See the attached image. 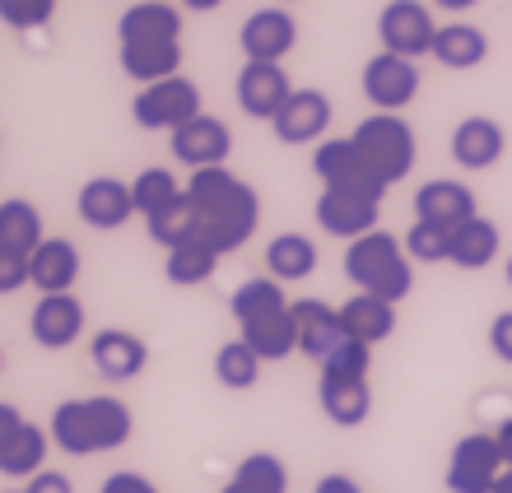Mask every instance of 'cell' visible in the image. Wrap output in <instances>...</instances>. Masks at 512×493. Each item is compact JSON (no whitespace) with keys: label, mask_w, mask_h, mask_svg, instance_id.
Here are the masks:
<instances>
[{"label":"cell","mask_w":512,"mask_h":493,"mask_svg":"<svg viewBox=\"0 0 512 493\" xmlns=\"http://www.w3.org/2000/svg\"><path fill=\"white\" fill-rule=\"evenodd\" d=\"M52 14H56V0H0V24L19 28V33L52 24Z\"/></svg>","instance_id":"39"},{"label":"cell","mask_w":512,"mask_h":493,"mask_svg":"<svg viewBox=\"0 0 512 493\" xmlns=\"http://www.w3.org/2000/svg\"><path fill=\"white\" fill-rule=\"evenodd\" d=\"M494 442H499V452H503V466L512 470V414L503 419L499 428H494Z\"/></svg>","instance_id":"46"},{"label":"cell","mask_w":512,"mask_h":493,"mask_svg":"<svg viewBox=\"0 0 512 493\" xmlns=\"http://www.w3.org/2000/svg\"><path fill=\"white\" fill-rule=\"evenodd\" d=\"M489 493H512V470H503V475H499V484H494V489H489Z\"/></svg>","instance_id":"49"},{"label":"cell","mask_w":512,"mask_h":493,"mask_svg":"<svg viewBox=\"0 0 512 493\" xmlns=\"http://www.w3.org/2000/svg\"><path fill=\"white\" fill-rule=\"evenodd\" d=\"M433 38H438V24H433L429 5H419V0H387L382 5V14H378L382 52L419 61V56H433Z\"/></svg>","instance_id":"6"},{"label":"cell","mask_w":512,"mask_h":493,"mask_svg":"<svg viewBox=\"0 0 512 493\" xmlns=\"http://www.w3.org/2000/svg\"><path fill=\"white\" fill-rule=\"evenodd\" d=\"M317 228H326L331 238H364L378 228V214H382V196H368V191H345V187H322L317 205Z\"/></svg>","instance_id":"8"},{"label":"cell","mask_w":512,"mask_h":493,"mask_svg":"<svg viewBox=\"0 0 512 493\" xmlns=\"http://www.w3.org/2000/svg\"><path fill=\"white\" fill-rule=\"evenodd\" d=\"M0 363H5V354H0Z\"/></svg>","instance_id":"53"},{"label":"cell","mask_w":512,"mask_h":493,"mask_svg":"<svg viewBox=\"0 0 512 493\" xmlns=\"http://www.w3.org/2000/svg\"><path fill=\"white\" fill-rule=\"evenodd\" d=\"M438 10H447V14H466V10H475L480 0H433Z\"/></svg>","instance_id":"47"},{"label":"cell","mask_w":512,"mask_h":493,"mask_svg":"<svg viewBox=\"0 0 512 493\" xmlns=\"http://www.w3.org/2000/svg\"><path fill=\"white\" fill-rule=\"evenodd\" d=\"M294 326H298V354L312 359L317 368L350 340V335H345V321H340V307H326L322 298H298Z\"/></svg>","instance_id":"13"},{"label":"cell","mask_w":512,"mask_h":493,"mask_svg":"<svg viewBox=\"0 0 512 493\" xmlns=\"http://www.w3.org/2000/svg\"><path fill=\"white\" fill-rule=\"evenodd\" d=\"M187 200H191V210H196L201 238L219 256L247 247V238L261 224V196L238 173H229V168H201V173H191Z\"/></svg>","instance_id":"1"},{"label":"cell","mask_w":512,"mask_h":493,"mask_svg":"<svg viewBox=\"0 0 512 493\" xmlns=\"http://www.w3.org/2000/svg\"><path fill=\"white\" fill-rule=\"evenodd\" d=\"M503 154H508V131H503L494 117L457 121V131H452V159H457L466 173H485Z\"/></svg>","instance_id":"20"},{"label":"cell","mask_w":512,"mask_h":493,"mask_svg":"<svg viewBox=\"0 0 512 493\" xmlns=\"http://www.w3.org/2000/svg\"><path fill=\"white\" fill-rule=\"evenodd\" d=\"M266 270H270V280H280V284L308 280L312 270H317V242L308 233H280V238H270Z\"/></svg>","instance_id":"30"},{"label":"cell","mask_w":512,"mask_h":493,"mask_svg":"<svg viewBox=\"0 0 512 493\" xmlns=\"http://www.w3.org/2000/svg\"><path fill=\"white\" fill-rule=\"evenodd\" d=\"M238 42H243V56L247 61H275L280 66L284 56L294 52L298 42V24L294 14L280 10V5H266V10H256L243 19V33H238Z\"/></svg>","instance_id":"14"},{"label":"cell","mask_w":512,"mask_h":493,"mask_svg":"<svg viewBox=\"0 0 512 493\" xmlns=\"http://www.w3.org/2000/svg\"><path fill=\"white\" fill-rule=\"evenodd\" d=\"M499 252H503V233L485 214H475L461 228H452V266L457 270H485L499 261Z\"/></svg>","instance_id":"25"},{"label":"cell","mask_w":512,"mask_h":493,"mask_svg":"<svg viewBox=\"0 0 512 493\" xmlns=\"http://www.w3.org/2000/svg\"><path fill=\"white\" fill-rule=\"evenodd\" d=\"M131 117L140 131H168L173 135L177 126H187L191 117H201V89L182 75L159 84H145L131 103Z\"/></svg>","instance_id":"5"},{"label":"cell","mask_w":512,"mask_h":493,"mask_svg":"<svg viewBox=\"0 0 512 493\" xmlns=\"http://www.w3.org/2000/svg\"><path fill=\"white\" fill-rule=\"evenodd\" d=\"M122 42H182V10L173 0H140L117 19Z\"/></svg>","instance_id":"23"},{"label":"cell","mask_w":512,"mask_h":493,"mask_svg":"<svg viewBox=\"0 0 512 493\" xmlns=\"http://www.w3.org/2000/svg\"><path fill=\"white\" fill-rule=\"evenodd\" d=\"M182 5H187V10H219V5H224V0H182Z\"/></svg>","instance_id":"48"},{"label":"cell","mask_w":512,"mask_h":493,"mask_svg":"<svg viewBox=\"0 0 512 493\" xmlns=\"http://www.w3.org/2000/svg\"><path fill=\"white\" fill-rule=\"evenodd\" d=\"M117 61H122L126 80H135L145 89V84L173 80L177 70H182V42H122Z\"/></svg>","instance_id":"24"},{"label":"cell","mask_w":512,"mask_h":493,"mask_svg":"<svg viewBox=\"0 0 512 493\" xmlns=\"http://www.w3.org/2000/svg\"><path fill=\"white\" fill-rule=\"evenodd\" d=\"M47 447H52V433L38 424H28L10 438V447L0 452V475H10V480H33L38 470H47Z\"/></svg>","instance_id":"32"},{"label":"cell","mask_w":512,"mask_h":493,"mask_svg":"<svg viewBox=\"0 0 512 493\" xmlns=\"http://www.w3.org/2000/svg\"><path fill=\"white\" fill-rule=\"evenodd\" d=\"M98 493H159V489H154V484H149L140 470H112Z\"/></svg>","instance_id":"41"},{"label":"cell","mask_w":512,"mask_h":493,"mask_svg":"<svg viewBox=\"0 0 512 493\" xmlns=\"http://www.w3.org/2000/svg\"><path fill=\"white\" fill-rule=\"evenodd\" d=\"M489 349H494L503 363H512V307L489 321Z\"/></svg>","instance_id":"42"},{"label":"cell","mask_w":512,"mask_h":493,"mask_svg":"<svg viewBox=\"0 0 512 493\" xmlns=\"http://www.w3.org/2000/svg\"><path fill=\"white\" fill-rule=\"evenodd\" d=\"M345 275L359 294H373V298H387V303H405L410 289H415V266H410V256L405 247L391 233L373 228L364 238L350 242V252H345Z\"/></svg>","instance_id":"3"},{"label":"cell","mask_w":512,"mask_h":493,"mask_svg":"<svg viewBox=\"0 0 512 493\" xmlns=\"http://www.w3.org/2000/svg\"><path fill=\"white\" fill-rule=\"evenodd\" d=\"M289 94H294V84H289L284 66H275V61H247L238 70V107L247 117L275 121V112L289 103Z\"/></svg>","instance_id":"18"},{"label":"cell","mask_w":512,"mask_h":493,"mask_svg":"<svg viewBox=\"0 0 512 493\" xmlns=\"http://www.w3.org/2000/svg\"><path fill=\"white\" fill-rule=\"evenodd\" d=\"M340 321H345V335H350V340L373 349V345H382V340H391V331H396V303L373 298V294H354L350 303L340 307Z\"/></svg>","instance_id":"26"},{"label":"cell","mask_w":512,"mask_h":493,"mask_svg":"<svg viewBox=\"0 0 512 493\" xmlns=\"http://www.w3.org/2000/svg\"><path fill=\"white\" fill-rule=\"evenodd\" d=\"M485 56H489V38L485 28L475 24H443L438 38H433V61L447 70H475L485 66Z\"/></svg>","instance_id":"29"},{"label":"cell","mask_w":512,"mask_h":493,"mask_svg":"<svg viewBox=\"0 0 512 493\" xmlns=\"http://www.w3.org/2000/svg\"><path fill=\"white\" fill-rule=\"evenodd\" d=\"M350 140L359 145L368 168H373L378 182H387V187H396L401 177H410V168H415V159H419L415 126L405 117H396V112H373V117H364L354 126Z\"/></svg>","instance_id":"4"},{"label":"cell","mask_w":512,"mask_h":493,"mask_svg":"<svg viewBox=\"0 0 512 493\" xmlns=\"http://www.w3.org/2000/svg\"><path fill=\"white\" fill-rule=\"evenodd\" d=\"M326 126H331V98L322 89H294L289 103L270 121V131H275L280 145H317L326 135Z\"/></svg>","instance_id":"12"},{"label":"cell","mask_w":512,"mask_h":493,"mask_svg":"<svg viewBox=\"0 0 512 493\" xmlns=\"http://www.w3.org/2000/svg\"><path fill=\"white\" fill-rule=\"evenodd\" d=\"M503 452L494 433H466V438L452 447V461H447V489L452 493H489L503 475Z\"/></svg>","instance_id":"7"},{"label":"cell","mask_w":512,"mask_h":493,"mask_svg":"<svg viewBox=\"0 0 512 493\" xmlns=\"http://www.w3.org/2000/svg\"><path fill=\"white\" fill-rule=\"evenodd\" d=\"M233 307V321L238 326H247V321H261V317H275V312H284L289 307V294H284V284L280 280H243L238 289H233L229 298Z\"/></svg>","instance_id":"34"},{"label":"cell","mask_w":512,"mask_h":493,"mask_svg":"<svg viewBox=\"0 0 512 493\" xmlns=\"http://www.w3.org/2000/svg\"><path fill=\"white\" fill-rule=\"evenodd\" d=\"M312 493H364V489H359V484H354L350 475H322Z\"/></svg>","instance_id":"45"},{"label":"cell","mask_w":512,"mask_h":493,"mask_svg":"<svg viewBox=\"0 0 512 493\" xmlns=\"http://www.w3.org/2000/svg\"><path fill=\"white\" fill-rule=\"evenodd\" d=\"M238 340L252 345V354L261 363H280L289 354H298V326H294V303L275 312V317H261V321H247L238 326Z\"/></svg>","instance_id":"27"},{"label":"cell","mask_w":512,"mask_h":493,"mask_svg":"<svg viewBox=\"0 0 512 493\" xmlns=\"http://www.w3.org/2000/svg\"><path fill=\"white\" fill-rule=\"evenodd\" d=\"M405 256L419 261V266H438V261H452V233L447 228H433V224H410L405 228Z\"/></svg>","instance_id":"38"},{"label":"cell","mask_w":512,"mask_h":493,"mask_svg":"<svg viewBox=\"0 0 512 493\" xmlns=\"http://www.w3.org/2000/svg\"><path fill=\"white\" fill-rule=\"evenodd\" d=\"M312 173L322 177V187H345V191H368V196H387V182L368 168L354 140H322L312 154Z\"/></svg>","instance_id":"11"},{"label":"cell","mask_w":512,"mask_h":493,"mask_svg":"<svg viewBox=\"0 0 512 493\" xmlns=\"http://www.w3.org/2000/svg\"><path fill=\"white\" fill-rule=\"evenodd\" d=\"M187 187H177V177L168 168H145V173L131 182V196H135V214H159L163 205H173Z\"/></svg>","instance_id":"37"},{"label":"cell","mask_w":512,"mask_h":493,"mask_svg":"<svg viewBox=\"0 0 512 493\" xmlns=\"http://www.w3.org/2000/svg\"><path fill=\"white\" fill-rule=\"evenodd\" d=\"M317 400H322V414L336 428H359L368 424L373 414V391H368V377H326L317 382Z\"/></svg>","instance_id":"22"},{"label":"cell","mask_w":512,"mask_h":493,"mask_svg":"<svg viewBox=\"0 0 512 493\" xmlns=\"http://www.w3.org/2000/svg\"><path fill=\"white\" fill-rule=\"evenodd\" d=\"M10 493H24V489H10Z\"/></svg>","instance_id":"52"},{"label":"cell","mask_w":512,"mask_h":493,"mask_svg":"<svg viewBox=\"0 0 512 493\" xmlns=\"http://www.w3.org/2000/svg\"><path fill=\"white\" fill-rule=\"evenodd\" d=\"M168 145H173L177 163H187L191 173H201V168H229V154H233V131L224 126L219 117H191L187 126H177L168 135Z\"/></svg>","instance_id":"10"},{"label":"cell","mask_w":512,"mask_h":493,"mask_svg":"<svg viewBox=\"0 0 512 493\" xmlns=\"http://www.w3.org/2000/svg\"><path fill=\"white\" fill-rule=\"evenodd\" d=\"M24 428V414H19V405H10V400H0V452L10 447V438Z\"/></svg>","instance_id":"44"},{"label":"cell","mask_w":512,"mask_h":493,"mask_svg":"<svg viewBox=\"0 0 512 493\" xmlns=\"http://www.w3.org/2000/svg\"><path fill=\"white\" fill-rule=\"evenodd\" d=\"M84 303L75 294H42L28 312V331L42 349H70L84 335Z\"/></svg>","instance_id":"15"},{"label":"cell","mask_w":512,"mask_h":493,"mask_svg":"<svg viewBox=\"0 0 512 493\" xmlns=\"http://www.w3.org/2000/svg\"><path fill=\"white\" fill-rule=\"evenodd\" d=\"M219 493H289V466L275 452H252Z\"/></svg>","instance_id":"33"},{"label":"cell","mask_w":512,"mask_h":493,"mask_svg":"<svg viewBox=\"0 0 512 493\" xmlns=\"http://www.w3.org/2000/svg\"><path fill=\"white\" fill-rule=\"evenodd\" d=\"M24 493H75V484L61 470H38L33 480H24Z\"/></svg>","instance_id":"43"},{"label":"cell","mask_w":512,"mask_h":493,"mask_svg":"<svg viewBox=\"0 0 512 493\" xmlns=\"http://www.w3.org/2000/svg\"><path fill=\"white\" fill-rule=\"evenodd\" d=\"M75 280H80V247L75 242L47 238L28 256V284L38 294H75Z\"/></svg>","instance_id":"21"},{"label":"cell","mask_w":512,"mask_h":493,"mask_svg":"<svg viewBox=\"0 0 512 493\" xmlns=\"http://www.w3.org/2000/svg\"><path fill=\"white\" fill-rule=\"evenodd\" d=\"M145 228H149V238L159 242L163 252H173L177 242H187V238H196V233H201V228H196V210H191L187 191H182L173 205H163L159 214H149Z\"/></svg>","instance_id":"35"},{"label":"cell","mask_w":512,"mask_h":493,"mask_svg":"<svg viewBox=\"0 0 512 493\" xmlns=\"http://www.w3.org/2000/svg\"><path fill=\"white\" fill-rule=\"evenodd\" d=\"M215 377L229 391H252L256 377H261V359L252 354L247 340H229V345H219V354H215Z\"/></svg>","instance_id":"36"},{"label":"cell","mask_w":512,"mask_h":493,"mask_svg":"<svg viewBox=\"0 0 512 493\" xmlns=\"http://www.w3.org/2000/svg\"><path fill=\"white\" fill-rule=\"evenodd\" d=\"M47 433L66 456H98L126 447L135 433V419L131 405L117 396H75L52 410Z\"/></svg>","instance_id":"2"},{"label":"cell","mask_w":512,"mask_h":493,"mask_svg":"<svg viewBox=\"0 0 512 493\" xmlns=\"http://www.w3.org/2000/svg\"><path fill=\"white\" fill-rule=\"evenodd\" d=\"M89 363L98 368V377L108 382H131V377L145 373L149 363V345L135 331H122V326H108L89 340Z\"/></svg>","instance_id":"19"},{"label":"cell","mask_w":512,"mask_h":493,"mask_svg":"<svg viewBox=\"0 0 512 493\" xmlns=\"http://www.w3.org/2000/svg\"><path fill=\"white\" fill-rule=\"evenodd\" d=\"M503 275H508V289H512V256H508V266H503Z\"/></svg>","instance_id":"50"},{"label":"cell","mask_w":512,"mask_h":493,"mask_svg":"<svg viewBox=\"0 0 512 493\" xmlns=\"http://www.w3.org/2000/svg\"><path fill=\"white\" fill-rule=\"evenodd\" d=\"M364 98L378 112H405L419 98V66L396 52H378L364 61Z\"/></svg>","instance_id":"9"},{"label":"cell","mask_w":512,"mask_h":493,"mask_svg":"<svg viewBox=\"0 0 512 493\" xmlns=\"http://www.w3.org/2000/svg\"><path fill=\"white\" fill-rule=\"evenodd\" d=\"M28 284V256L0 252V294H14Z\"/></svg>","instance_id":"40"},{"label":"cell","mask_w":512,"mask_h":493,"mask_svg":"<svg viewBox=\"0 0 512 493\" xmlns=\"http://www.w3.org/2000/svg\"><path fill=\"white\" fill-rule=\"evenodd\" d=\"M47 242L42 233V214L33 200H0V252H14V256H33Z\"/></svg>","instance_id":"28"},{"label":"cell","mask_w":512,"mask_h":493,"mask_svg":"<svg viewBox=\"0 0 512 493\" xmlns=\"http://www.w3.org/2000/svg\"><path fill=\"white\" fill-rule=\"evenodd\" d=\"M475 191L457 177H433L424 187L415 191V219L419 224H433V228H461L466 219H475Z\"/></svg>","instance_id":"17"},{"label":"cell","mask_w":512,"mask_h":493,"mask_svg":"<svg viewBox=\"0 0 512 493\" xmlns=\"http://www.w3.org/2000/svg\"><path fill=\"white\" fill-rule=\"evenodd\" d=\"M280 5H294V0H280Z\"/></svg>","instance_id":"51"},{"label":"cell","mask_w":512,"mask_h":493,"mask_svg":"<svg viewBox=\"0 0 512 493\" xmlns=\"http://www.w3.org/2000/svg\"><path fill=\"white\" fill-rule=\"evenodd\" d=\"M75 210H80V219L89 228H98V233H112V228L131 224L135 214V196H131V182H122V177H89L80 187V200H75Z\"/></svg>","instance_id":"16"},{"label":"cell","mask_w":512,"mask_h":493,"mask_svg":"<svg viewBox=\"0 0 512 493\" xmlns=\"http://www.w3.org/2000/svg\"><path fill=\"white\" fill-rule=\"evenodd\" d=\"M215 270H219V252L201 233L187 242H177L173 252H168V261H163V275H168V284H177V289H196V284H205Z\"/></svg>","instance_id":"31"}]
</instances>
